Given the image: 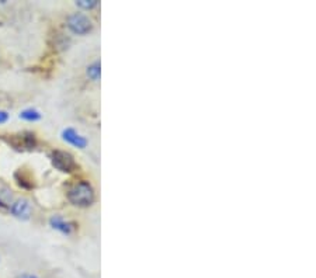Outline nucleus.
<instances>
[{"mask_svg": "<svg viewBox=\"0 0 316 278\" xmlns=\"http://www.w3.org/2000/svg\"><path fill=\"white\" fill-rule=\"evenodd\" d=\"M17 278H40L38 276H35V274H31V273H24L21 276H19Z\"/></svg>", "mask_w": 316, "mask_h": 278, "instance_id": "obj_11", "label": "nucleus"}, {"mask_svg": "<svg viewBox=\"0 0 316 278\" xmlns=\"http://www.w3.org/2000/svg\"><path fill=\"white\" fill-rule=\"evenodd\" d=\"M51 160L54 167L62 173H72L78 169V163L69 152L54 151L51 153Z\"/></svg>", "mask_w": 316, "mask_h": 278, "instance_id": "obj_3", "label": "nucleus"}, {"mask_svg": "<svg viewBox=\"0 0 316 278\" xmlns=\"http://www.w3.org/2000/svg\"><path fill=\"white\" fill-rule=\"evenodd\" d=\"M9 211L12 212L13 217H16V218H19V219L21 220H27L30 219L31 211H33V209H31V204H30L28 199H25V198H19L17 201H14L13 204H10Z\"/></svg>", "mask_w": 316, "mask_h": 278, "instance_id": "obj_4", "label": "nucleus"}, {"mask_svg": "<svg viewBox=\"0 0 316 278\" xmlns=\"http://www.w3.org/2000/svg\"><path fill=\"white\" fill-rule=\"evenodd\" d=\"M41 113L35 108H25L20 113V118L24 121H28V122H35L38 119H41Z\"/></svg>", "mask_w": 316, "mask_h": 278, "instance_id": "obj_8", "label": "nucleus"}, {"mask_svg": "<svg viewBox=\"0 0 316 278\" xmlns=\"http://www.w3.org/2000/svg\"><path fill=\"white\" fill-rule=\"evenodd\" d=\"M49 225L52 226V229L60 232L62 235L69 236L73 233V231L76 229V225L70 220L65 219L62 215H52L49 218Z\"/></svg>", "mask_w": 316, "mask_h": 278, "instance_id": "obj_6", "label": "nucleus"}, {"mask_svg": "<svg viewBox=\"0 0 316 278\" xmlns=\"http://www.w3.org/2000/svg\"><path fill=\"white\" fill-rule=\"evenodd\" d=\"M86 75H87V78H89L90 80H100V78H101V63H100V60H94V62H92V63L87 66V69H86Z\"/></svg>", "mask_w": 316, "mask_h": 278, "instance_id": "obj_7", "label": "nucleus"}, {"mask_svg": "<svg viewBox=\"0 0 316 278\" xmlns=\"http://www.w3.org/2000/svg\"><path fill=\"white\" fill-rule=\"evenodd\" d=\"M94 198L96 194H94L93 185L86 180L76 183L68 191V199L75 207H80V208L90 207L94 202Z\"/></svg>", "mask_w": 316, "mask_h": 278, "instance_id": "obj_1", "label": "nucleus"}, {"mask_svg": "<svg viewBox=\"0 0 316 278\" xmlns=\"http://www.w3.org/2000/svg\"><path fill=\"white\" fill-rule=\"evenodd\" d=\"M62 139L66 142V143H69L72 146H75V148H79V149H84L86 146H87V143H89V140L87 138H84L83 135H80L76 129H73V128H66V129H63L62 131Z\"/></svg>", "mask_w": 316, "mask_h": 278, "instance_id": "obj_5", "label": "nucleus"}, {"mask_svg": "<svg viewBox=\"0 0 316 278\" xmlns=\"http://www.w3.org/2000/svg\"><path fill=\"white\" fill-rule=\"evenodd\" d=\"M76 6L83 10H92L99 6V1L97 0H79V1H76Z\"/></svg>", "mask_w": 316, "mask_h": 278, "instance_id": "obj_9", "label": "nucleus"}, {"mask_svg": "<svg viewBox=\"0 0 316 278\" xmlns=\"http://www.w3.org/2000/svg\"><path fill=\"white\" fill-rule=\"evenodd\" d=\"M7 121H9V113L0 110V124H4V122H7Z\"/></svg>", "mask_w": 316, "mask_h": 278, "instance_id": "obj_10", "label": "nucleus"}, {"mask_svg": "<svg viewBox=\"0 0 316 278\" xmlns=\"http://www.w3.org/2000/svg\"><path fill=\"white\" fill-rule=\"evenodd\" d=\"M66 25L73 34L86 35L93 30V23L89 19V16L83 13H73L66 20Z\"/></svg>", "mask_w": 316, "mask_h": 278, "instance_id": "obj_2", "label": "nucleus"}]
</instances>
